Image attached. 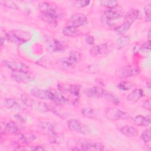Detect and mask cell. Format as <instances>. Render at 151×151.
<instances>
[{
  "instance_id": "obj_1",
  "label": "cell",
  "mask_w": 151,
  "mask_h": 151,
  "mask_svg": "<svg viewBox=\"0 0 151 151\" xmlns=\"http://www.w3.org/2000/svg\"><path fill=\"white\" fill-rule=\"evenodd\" d=\"M38 7L41 14L48 22L56 23L57 19L61 18V14L59 13L57 6L53 4L47 2H42L39 4Z\"/></svg>"
},
{
  "instance_id": "obj_2",
  "label": "cell",
  "mask_w": 151,
  "mask_h": 151,
  "mask_svg": "<svg viewBox=\"0 0 151 151\" xmlns=\"http://www.w3.org/2000/svg\"><path fill=\"white\" fill-rule=\"evenodd\" d=\"M139 14L140 12L137 9H130L124 16L123 23L115 29V32L121 35L125 34L132 24L138 18Z\"/></svg>"
},
{
  "instance_id": "obj_3",
  "label": "cell",
  "mask_w": 151,
  "mask_h": 151,
  "mask_svg": "<svg viewBox=\"0 0 151 151\" xmlns=\"http://www.w3.org/2000/svg\"><path fill=\"white\" fill-rule=\"evenodd\" d=\"M123 11L122 9L117 6L111 8H107L101 17L103 24L107 27H112L114 25V21L122 17Z\"/></svg>"
},
{
  "instance_id": "obj_4",
  "label": "cell",
  "mask_w": 151,
  "mask_h": 151,
  "mask_svg": "<svg viewBox=\"0 0 151 151\" xmlns=\"http://www.w3.org/2000/svg\"><path fill=\"white\" fill-rule=\"evenodd\" d=\"M6 39L13 43L18 45H21L28 41L31 37L29 32L21 31V30H12L6 33L5 35Z\"/></svg>"
},
{
  "instance_id": "obj_5",
  "label": "cell",
  "mask_w": 151,
  "mask_h": 151,
  "mask_svg": "<svg viewBox=\"0 0 151 151\" xmlns=\"http://www.w3.org/2000/svg\"><path fill=\"white\" fill-rule=\"evenodd\" d=\"M21 100L26 106L35 111L40 112L50 111L51 106L46 103L34 100L25 94H22L21 96Z\"/></svg>"
},
{
  "instance_id": "obj_6",
  "label": "cell",
  "mask_w": 151,
  "mask_h": 151,
  "mask_svg": "<svg viewBox=\"0 0 151 151\" xmlns=\"http://www.w3.org/2000/svg\"><path fill=\"white\" fill-rule=\"evenodd\" d=\"M38 129L44 134L50 136L51 142L56 143L58 138L55 131V124L50 122H41L38 124Z\"/></svg>"
},
{
  "instance_id": "obj_7",
  "label": "cell",
  "mask_w": 151,
  "mask_h": 151,
  "mask_svg": "<svg viewBox=\"0 0 151 151\" xmlns=\"http://www.w3.org/2000/svg\"><path fill=\"white\" fill-rule=\"evenodd\" d=\"M81 60V55L76 51L70 52L68 57L61 58L59 61L62 67L65 68H71L76 65Z\"/></svg>"
},
{
  "instance_id": "obj_8",
  "label": "cell",
  "mask_w": 151,
  "mask_h": 151,
  "mask_svg": "<svg viewBox=\"0 0 151 151\" xmlns=\"http://www.w3.org/2000/svg\"><path fill=\"white\" fill-rule=\"evenodd\" d=\"M106 116L110 120H119L120 119L130 120V115L117 108H108L106 110Z\"/></svg>"
},
{
  "instance_id": "obj_9",
  "label": "cell",
  "mask_w": 151,
  "mask_h": 151,
  "mask_svg": "<svg viewBox=\"0 0 151 151\" xmlns=\"http://www.w3.org/2000/svg\"><path fill=\"white\" fill-rule=\"evenodd\" d=\"M139 71L140 70L137 66H124L117 71L116 76L120 78L124 79L137 75Z\"/></svg>"
},
{
  "instance_id": "obj_10",
  "label": "cell",
  "mask_w": 151,
  "mask_h": 151,
  "mask_svg": "<svg viewBox=\"0 0 151 151\" xmlns=\"http://www.w3.org/2000/svg\"><path fill=\"white\" fill-rule=\"evenodd\" d=\"M2 64L12 71H24L29 73V68L24 63L14 60H5L2 61Z\"/></svg>"
},
{
  "instance_id": "obj_11",
  "label": "cell",
  "mask_w": 151,
  "mask_h": 151,
  "mask_svg": "<svg viewBox=\"0 0 151 151\" xmlns=\"http://www.w3.org/2000/svg\"><path fill=\"white\" fill-rule=\"evenodd\" d=\"M88 20L87 17L83 14L77 13L73 14L68 19L67 26H71L78 28L87 24Z\"/></svg>"
},
{
  "instance_id": "obj_12",
  "label": "cell",
  "mask_w": 151,
  "mask_h": 151,
  "mask_svg": "<svg viewBox=\"0 0 151 151\" xmlns=\"http://www.w3.org/2000/svg\"><path fill=\"white\" fill-rule=\"evenodd\" d=\"M30 93L32 96L36 98L44 100H50L52 101L53 100L54 93L52 90L35 87L31 90Z\"/></svg>"
},
{
  "instance_id": "obj_13",
  "label": "cell",
  "mask_w": 151,
  "mask_h": 151,
  "mask_svg": "<svg viewBox=\"0 0 151 151\" xmlns=\"http://www.w3.org/2000/svg\"><path fill=\"white\" fill-rule=\"evenodd\" d=\"M11 77L15 81L21 83H28L33 80L29 73L24 71H12Z\"/></svg>"
},
{
  "instance_id": "obj_14",
  "label": "cell",
  "mask_w": 151,
  "mask_h": 151,
  "mask_svg": "<svg viewBox=\"0 0 151 151\" xmlns=\"http://www.w3.org/2000/svg\"><path fill=\"white\" fill-rule=\"evenodd\" d=\"M67 126L70 130L73 132H80L83 134H87L88 132L87 127L82 125L78 120L72 119L67 121Z\"/></svg>"
},
{
  "instance_id": "obj_15",
  "label": "cell",
  "mask_w": 151,
  "mask_h": 151,
  "mask_svg": "<svg viewBox=\"0 0 151 151\" xmlns=\"http://www.w3.org/2000/svg\"><path fill=\"white\" fill-rule=\"evenodd\" d=\"M105 90L98 86L87 88L84 90V93L90 97H102Z\"/></svg>"
},
{
  "instance_id": "obj_16",
  "label": "cell",
  "mask_w": 151,
  "mask_h": 151,
  "mask_svg": "<svg viewBox=\"0 0 151 151\" xmlns=\"http://www.w3.org/2000/svg\"><path fill=\"white\" fill-rule=\"evenodd\" d=\"M104 145L99 142H86L83 143L80 150H103Z\"/></svg>"
},
{
  "instance_id": "obj_17",
  "label": "cell",
  "mask_w": 151,
  "mask_h": 151,
  "mask_svg": "<svg viewBox=\"0 0 151 151\" xmlns=\"http://www.w3.org/2000/svg\"><path fill=\"white\" fill-rule=\"evenodd\" d=\"M109 46L107 44H101L92 47L90 50V53L93 56H97L104 54L109 51Z\"/></svg>"
},
{
  "instance_id": "obj_18",
  "label": "cell",
  "mask_w": 151,
  "mask_h": 151,
  "mask_svg": "<svg viewBox=\"0 0 151 151\" xmlns=\"http://www.w3.org/2000/svg\"><path fill=\"white\" fill-rule=\"evenodd\" d=\"M143 96V91L140 88L134 89L131 93H130L126 99L128 101L131 102H136Z\"/></svg>"
},
{
  "instance_id": "obj_19",
  "label": "cell",
  "mask_w": 151,
  "mask_h": 151,
  "mask_svg": "<svg viewBox=\"0 0 151 151\" xmlns=\"http://www.w3.org/2000/svg\"><path fill=\"white\" fill-rule=\"evenodd\" d=\"M134 123L139 126H147L150 123V118L149 116L138 115L136 116L133 120Z\"/></svg>"
},
{
  "instance_id": "obj_20",
  "label": "cell",
  "mask_w": 151,
  "mask_h": 151,
  "mask_svg": "<svg viewBox=\"0 0 151 151\" xmlns=\"http://www.w3.org/2000/svg\"><path fill=\"white\" fill-rule=\"evenodd\" d=\"M61 89H64V91L69 92L71 94L75 97H78L80 94V86L78 84H70L68 86H61Z\"/></svg>"
},
{
  "instance_id": "obj_21",
  "label": "cell",
  "mask_w": 151,
  "mask_h": 151,
  "mask_svg": "<svg viewBox=\"0 0 151 151\" xmlns=\"http://www.w3.org/2000/svg\"><path fill=\"white\" fill-rule=\"evenodd\" d=\"M63 33L64 35L67 37H77L81 35V32L77 28L71 27V26H66L63 29Z\"/></svg>"
},
{
  "instance_id": "obj_22",
  "label": "cell",
  "mask_w": 151,
  "mask_h": 151,
  "mask_svg": "<svg viewBox=\"0 0 151 151\" xmlns=\"http://www.w3.org/2000/svg\"><path fill=\"white\" fill-rule=\"evenodd\" d=\"M4 131L9 134H17L19 132V127L16 123L9 122L5 124Z\"/></svg>"
},
{
  "instance_id": "obj_23",
  "label": "cell",
  "mask_w": 151,
  "mask_h": 151,
  "mask_svg": "<svg viewBox=\"0 0 151 151\" xmlns=\"http://www.w3.org/2000/svg\"><path fill=\"white\" fill-rule=\"evenodd\" d=\"M120 132L128 137H134L138 134V131L134 127L130 126H125L120 130Z\"/></svg>"
},
{
  "instance_id": "obj_24",
  "label": "cell",
  "mask_w": 151,
  "mask_h": 151,
  "mask_svg": "<svg viewBox=\"0 0 151 151\" xmlns=\"http://www.w3.org/2000/svg\"><path fill=\"white\" fill-rule=\"evenodd\" d=\"M52 91L54 93V98L52 101H54L55 103L58 104H68L70 103L69 100L67 98L65 97L61 93H58L55 90Z\"/></svg>"
},
{
  "instance_id": "obj_25",
  "label": "cell",
  "mask_w": 151,
  "mask_h": 151,
  "mask_svg": "<svg viewBox=\"0 0 151 151\" xmlns=\"http://www.w3.org/2000/svg\"><path fill=\"white\" fill-rule=\"evenodd\" d=\"M49 48L53 52H61L64 50V46L60 41L53 40L49 44Z\"/></svg>"
},
{
  "instance_id": "obj_26",
  "label": "cell",
  "mask_w": 151,
  "mask_h": 151,
  "mask_svg": "<svg viewBox=\"0 0 151 151\" xmlns=\"http://www.w3.org/2000/svg\"><path fill=\"white\" fill-rule=\"evenodd\" d=\"M130 41V38L129 36L121 35L116 40V45L118 48H123L127 45Z\"/></svg>"
},
{
  "instance_id": "obj_27",
  "label": "cell",
  "mask_w": 151,
  "mask_h": 151,
  "mask_svg": "<svg viewBox=\"0 0 151 151\" xmlns=\"http://www.w3.org/2000/svg\"><path fill=\"white\" fill-rule=\"evenodd\" d=\"M81 113L83 116L88 119H94L97 116L95 110L90 107H83L81 109Z\"/></svg>"
},
{
  "instance_id": "obj_28",
  "label": "cell",
  "mask_w": 151,
  "mask_h": 151,
  "mask_svg": "<svg viewBox=\"0 0 151 151\" xmlns=\"http://www.w3.org/2000/svg\"><path fill=\"white\" fill-rule=\"evenodd\" d=\"M36 139V136L32 133H25L21 136L19 140L21 142L25 144L30 143L34 141Z\"/></svg>"
},
{
  "instance_id": "obj_29",
  "label": "cell",
  "mask_w": 151,
  "mask_h": 151,
  "mask_svg": "<svg viewBox=\"0 0 151 151\" xmlns=\"http://www.w3.org/2000/svg\"><path fill=\"white\" fill-rule=\"evenodd\" d=\"M102 98H103L105 100L109 101L115 104H119V98H117L116 96H115L111 93H110L106 90H105Z\"/></svg>"
},
{
  "instance_id": "obj_30",
  "label": "cell",
  "mask_w": 151,
  "mask_h": 151,
  "mask_svg": "<svg viewBox=\"0 0 151 151\" xmlns=\"http://www.w3.org/2000/svg\"><path fill=\"white\" fill-rule=\"evenodd\" d=\"M4 104L5 106L9 108V109H19L20 105L17 103V101L13 99H5L4 100Z\"/></svg>"
},
{
  "instance_id": "obj_31",
  "label": "cell",
  "mask_w": 151,
  "mask_h": 151,
  "mask_svg": "<svg viewBox=\"0 0 151 151\" xmlns=\"http://www.w3.org/2000/svg\"><path fill=\"white\" fill-rule=\"evenodd\" d=\"M101 5L107 7V8H111L118 6V2L114 0H108V1H101L100 2Z\"/></svg>"
},
{
  "instance_id": "obj_32",
  "label": "cell",
  "mask_w": 151,
  "mask_h": 151,
  "mask_svg": "<svg viewBox=\"0 0 151 151\" xmlns=\"http://www.w3.org/2000/svg\"><path fill=\"white\" fill-rule=\"evenodd\" d=\"M90 3V1H71V4L73 6L76 8H83L89 5Z\"/></svg>"
},
{
  "instance_id": "obj_33",
  "label": "cell",
  "mask_w": 151,
  "mask_h": 151,
  "mask_svg": "<svg viewBox=\"0 0 151 151\" xmlns=\"http://www.w3.org/2000/svg\"><path fill=\"white\" fill-rule=\"evenodd\" d=\"M133 87V84L128 81H121L117 84V87L123 91H127Z\"/></svg>"
},
{
  "instance_id": "obj_34",
  "label": "cell",
  "mask_w": 151,
  "mask_h": 151,
  "mask_svg": "<svg viewBox=\"0 0 151 151\" xmlns=\"http://www.w3.org/2000/svg\"><path fill=\"white\" fill-rule=\"evenodd\" d=\"M141 138L144 142L147 143L150 140V129H146L141 134Z\"/></svg>"
},
{
  "instance_id": "obj_35",
  "label": "cell",
  "mask_w": 151,
  "mask_h": 151,
  "mask_svg": "<svg viewBox=\"0 0 151 151\" xmlns=\"http://www.w3.org/2000/svg\"><path fill=\"white\" fill-rule=\"evenodd\" d=\"M1 4L9 8H11V9H18V7L16 5V4L15 3H14L12 1H1Z\"/></svg>"
},
{
  "instance_id": "obj_36",
  "label": "cell",
  "mask_w": 151,
  "mask_h": 151,
  "mask_svg": "<svg viewBox=\"0 0 151 151\" xmlns=\"http://www.w3.org/2000/svg\"><path fill=\"white\" fill-rule=\"evenodd\" d=\"M145 14V18L147 21H150V11H151V5L147 4L144 8Z\"/></svg>"
},
{
  "instance_id": "obj_37",
  "label": "cell",
  "mask_w": 151,
  "mask_h": 151,
  "mask_svg": "<svg viewBox=\"0 0 151 151\" xmlns=\"http://www.w3.org/2000/svg\"><path fill=\"white\" fill-rule=\"evenodd\" d=\"M85 41L87 44L92 45L94 42V38L92 35H86L85 37Z\"/></svg>"
},
{
  "instance_id": "obj_38",
  "label": "cell",
  "mask_w": 151,
  "mask_h": 151,
  "mask_svg": "<svg viewBox=\"0 0 151 151\" xmlns=\"http://www.w3.org/2000/svg\"><path fill=\"white\" fill-rule=\"evenodd\" d=\"M143 107L148 110H150V100L147 99L143 102Z\"/></svg>"
},
{
  "instance_id": "obj_39",
  "label": "cell",
  "mask_w": 151,
  "mask_h": 151,
  "mask_svg": "<svg viewBox=\"0 0 151 151\" xmlns=\"http://www.w3.org/2000/svg\"><path fill=\"white\" fill-rule=\"evenodd\" d=\"M142 48L145 50H150V41L149 40L147 42H145L142 45Z\"/></svg>"
},
{
  "instance_id": "obj_40",
  "label": "cell",
  "mask_w": 151,
  "mask_h": 151,
  "mask_svg": "<svg viewBox=\"0 0 151 151\" xmlns=\"http://www.w3.org/2000/svg\"><path fill=\"white\" fill-rule=\"evenodd\" d=\"M14 116L15 117L16 119H17V120H19V122H24V123L25 122V119L23 117H22L21 115L15 114V115H14Z\"/></svg>"
}]
</instances>
